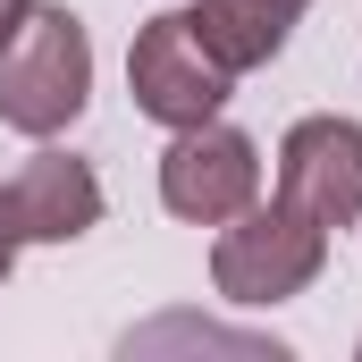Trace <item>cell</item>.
Here are the masks:
<instances>
[{"mask_svg": "<svg viewBox=\"0 0 362 362\" xmlns=\"http://www.w3.org/2000/svg\"><path fill=\"white\" fill-rule=\"evenodd\" d=\"M25 17H34V0H0V51L25 34Z\"/></svg>", "mask_w": 362, "mask_h": 362, "instance_id": "ba28073f", "label": "cell"}, {"mask_svg": "<svg viewBox=\"0 0 362 362\" xmlns=\"http://www.w3.org/2000/svg\"><path fill=\"white\" fill-rule=\"evenodd\" d=\"M320 270H329V228H320L312 211H295L286 194H278V202H245V211L219 228V245H211V286H219L228 303H245V312L303 295Z\"/></svg>", "mask_w": 362, "mask_h": 362, "instance_id": "7a4b0ae2", "label": "cell"}, {"mask_svg": "<svg viewBox=\"0 0 362 362\" xmlns=\"http://www.w3.org/2000/svg\"><path fill=\"white\" fill-rule=\"evenodd\" d=\"M17 270V219H8V194H0V278Z\"/></svg>", "mask_w": 362, "mask_h": 362, "instance_id": "9c48e42d", "label": "cell"}, {"mask_svg": "<svg viewBox=\"0 0 362 362\" xmlns=\"http://www.w3.org/2000/svg\"><path fill=\"white\" fill-rule=\"evenodd\" d=\"M278 194L295 211H312L329 236L362 219V118L312 110L278 135Z\"/></svg>", "mask_w": 362, "mask_h": 362, "instance_id": "5b68a950", "label": "cell"}, {"mask_svg": "<svg viewBox=\"0 0 362 362\" xmlns=\"http://www.w3.org/2000/svg\"><path fill=\"white\" fill-rule=\"evenodd\" d=\"M93 101V34L76 8H34L25 34L0 51V127L51 144L59 127H76Z\"/></svg>", "mask_w": 362, "mask_h": 362, "instance_id": "6da1fadb", "label": "cell"}, {"mask_svg": "<svg viewBox=\"0 0 362 362\" xmlns=\"http://www.w3.org/2000/svg\"><path fill=\"white\" fill-rule=\"evenodd\" d=\"M278 8H295V17H303V8H312V0H278Z\"/></svg>", "mask_w": 362, "mask_h": 362, "instance_id": "30bf717a", "label": "cell"}, {"mask_svg": "<svg viewBox=\"0 0 362 362\" xmlns=\"http://www.w3.org/2000/svg\"><path fill=\"white\" fill-rule=\"evenodd\" d=\"M185 17H194L202 51H211L228 76L270 68L278 51H286V34H295V8H278V0H185Z\"/></svg>", "mask_w": 362, "mask_h": 362, "instance_id": "52a82bcc", "label": "cell"}, {"mask_svg": "<svg viewBox=\"0 0 362 362\" xmlns=\"http://www.w3.org/2000/svg\"><path fill=\"white\" fill-rule=\"evenodd\" d=\"M228 68L202 51V34H194V17L185 8H160L144 34H135V51H127V93H135V110L152 118V127H202V118H219L228 110Z\"/></svg>", "mask_w": 362, "mask_h": 362, "instance_id": "277c9868", "label": "cell"}, {"mask_svg": "<svg viewBox=\"0 0 362 362\" xmlns=\"http://www.w3.org/2000/svg\"><path fill=\"white\" fill-rule=\"evenodd\" d=\"M245 202H262V144L245 127H177L160 152V211L185 228H228Z\"/></svg>", "mask_w": 362, "mask_h": 362, "instance_id": "3957f363", "label": "cell"}, {"mask_svg": "<svg viewBox=\"0 0 362 362\" xmlns=\"http://www.w3.org/2000/svg\"><path fill=\"white\" fill-rule=\"evenodd\" d=\"M0 194H8L17 245H76L85 228H101V177H93V160L59 152V144H42Z\"/></svg>", "mask_w": 362, "mask_h": 362, "instance_id": "8992f818", "label": "cell"}]
</instances>
